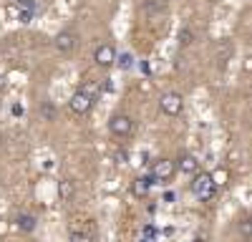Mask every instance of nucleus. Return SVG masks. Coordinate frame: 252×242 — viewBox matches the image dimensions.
I'll return each mask as SVG.
<instances>
[{"instance_id":"1","label":"nucleus","mask_w":252,"mask_h":242,"mask_svg":"<svg viewBox=\"0 0 252 242\" xmlns=\"http://www.w3.org/2000/svg\"><path fill=\"white\" fill-rule=\"evenodd\" d=\"M215 189H217V184H215L212 174H207V172L194 174V179H192V192H194L202 202H209V199H212V197H215Z\"/></svg>"},{"instance_id":"2","label":"nucleus","mask_w":252,"mask_h":242,"mask_svg":"<svg viewBox=\"0 0 252 242\" xmlns=\"http://www.w3.org/2000/svg\"><path fill=\"white\" fill-rule=\"evenodd\" d=\"M159 106H161V111H164L166 116H177V114H182L184 98H182V93H174V91H169V93H164V96H161Z\"/></svg>"},{"instance_id":"3","label":"nucleus","mask_w":252,"mask_h":242,"mask_svg":"<svg viewBox=\"0 0 252 242\" xmlns=\"http://www.w3.org/2000/svg\"><path fill=\"white\" fill-rule=\"evenodd\" d=\"M71 242H96V230L94 222H83V225H73L71 227Z\"/></svg>"},{"instance_id":"4","label":"nucleus","mask_w":252,"mask_h":242,"mask_svg":"<svg viewBox=\"0 0 252 242\" xmlns=\"http://www.w3.org/2000/svg\"><path fill=\"white\" fill-rule=\"evenodd\" d=\"M174 172H177V164H174L172 159H159V161H154V167H152V177H154L157 182L172 179Z\"/></svg>"},{"instance_id":"5","label":"nucleus","mask_w":252,"mask_h":242,"mask_svg":"<svg viewBox=\"0 0 252 242\" xmlns=\"http://www.w3.org/2000/svg\"><path fill=\"white\" fill-rule=\"evenodd\" d=\"M109 129H111L114 136H129L131 129H134V124H131V119L126 116V114H116V116H111V121H109Z\"/></svg>"},{"instance_id":"6","label":"nucleus","mask_w":252,"mask_h":242,"mask_svg":"<svg viewBox=\"0 0 252 242\" xmlns=\"http://www.w3.org/2000/svg\"><path fill=\"white\" fill-rule=\"evenodd\" d=\"M91 104H94V98H91L86 91H76V93L71 96V111L78 114V116L89 114V111H91Z\"/></svg>"},{"instance_id":"7","label":"nucleus","mask_w":252,"mask_h":242,"mask_svg":"<svg viewBox=\"0 0 252 242\" xmlns=\"http://www.w3.org/2000/svg\"><path fill=\"white\" fill-rule=\"evenodd\" d=\"M94 60H96V66L109 68L114 60H116V51H114V46H111V43H101V46L96 48V53H94Z\"/></svg>"},{"instance_id":"8","label":"nucleus","mask_w":252,"mask_h":242,"mask_svg":"<svg viewBox=\"0 0 252 242\" xmlns=\"http://www.w3.org/2000/svg\"><path fill=\"white\" fill-rule=\"evenodd\" d=\"M76 33H71V30H61L58 35H56V48L61 51V53H71L73 48H76Z\"/></svg>"},{"instance_id":"9","label":"nucleus","mask_w":252,"mask_h":242,"mask_svg":"<svg viewBox=\"0 0 252 242\" xmlns=\"http://www.w3.org/2000/svg\"><path fill=\"white\" fill-rule=\"evenodd\" d=\"M232 53H235V46H232V40H222V43H217V51H215V56H217V66L220 68H224L227 63H229V58H232Z\"/></svg>"},{"instance_id":"10","label":"nucleus","mask_w":252,"mask_h":242,"mask_svg":"<svg viewBox=\"0 0 252 242\" xmlns=\"http://www.w3.org/2000/svg\"><path fill=\"white\" fill-rule=\"evenodd\" d=\"M177 167H179L184 174H199V161H197V156H192V154H182V156L177 159Z\"/></svg>"},{"instance_id":"11","label":"nucleus","mask_w":252,"mask_h":242,"mask_svg":"<svg viewBox=\"0 0 252 242\" xmlns=\"http://www.w3.org/2000/svg\"><path fill=\"white\" fill-rule=\"evenodd\" d=\"M154 177H136L134 179V194L136 197H141V194H146V192H149V187L154 184Z\"/></svg>"},{"instance_id":"12","label":"nucleus","mask_w":252,"mask_h":242,"mask_svg":"<svg viewBox=\"0 0 252 242\" xmlns=\"http://www.w3.org/2000/svg\"><path fill=\"white\" fill-rule=\"evenodd\" d=\"M15 227L23 232H33L35 230V217L33 214H18L15 217Z\"/></svg>"},{"instance_id":"13","label":"nucleus","mask_w":252,"mask_h":242,"mask_svg":"<svg viewBox=\"0 0 252 242\" xmlns=\"http://www.w3.org/2000/svg\"><path fill=\"white\" fill-rule=\"evenodd\" d=\"M73 192H76L73 182H71V179H61V184H58V197H61V202H68V199L73 197Z\"/></svg>"},{"instance_id":"14","label":"nucleus","mask_w":252,"mask_h":242,"mask_svg":"<svg viewBox=\"0 0 252 242\" xmlns=\"http://www.w3.org/2000/svg\"><path fill=\"white\" fill-rule=\"evenodd\" d=\"M166 8V3H164V0H146V3H144V13H161Z\"/></svg>"},{"instance_id":"15","label":"nucleus","mask_w":252,"mask_h":242,"mask_svg":"<svg viewBox=\"0 0 252 242\" xmlns=\"http://www.w3.org/2000/svg\"><path fill=\"white\" fill-rule=\"evenodd\" d=\"M212 179H215L217 187H222V184H227L229 174H227V169H215V172H212Z\"/></svg>"},{"instance_id":"16","label":"nucleus","mask_w":252,"mask_h":242,"mask_svg":"<svg viewBox=\"0 0 252 242\" xmlns=\"http://www.w3.org/2000/svg\"><path fill=\"white\" fill-rule=\"evenodd\" d=\"M192 40H194V35H192V30H189V28H182L179 30V46H189Z\"/></svg>"},{"instance_id":"17","label":"nucleus","mask_w":252,"mask_h":242,"mask_svg":"<svg viewBox=\"0 0 252 242\" xmlns=\"http://www.w3.org/2000/svg\"><path fill=\"white\" fill-rule=\"evenodd\" d=\"M240 235L245 237V240H250L252 237V217H247L242 225H240Z\"/></svg>"},{"instance_id":"18","label":"nucleus","mask_w":252,"mask_h":242,"mask_svg":"<svg viewBox=\"0 0 252 242\" xmlns=\"http://www.w3.org/2000/svg\"><path fill=\"white\" fill-rule=\"evenodd\" d=\"M15 3H18V8H20V10L35 13V3H33V0H15Z\"/></svg>"},{"instance_id":"19","label":"nucleus","mask_w":252,"mask_h":242,"mask_svg":"<svg viewBox=\"0 0 252 242\" xmlns=\"http://www.w3.org/2000/svg\"><path fill=\"white\" fill-rule=\"evenodd\" d=\"M31 18H33V13H28V10H20V13H18L20 23H31Z\"/></svg>"},{"instance_id":"20","label":"nucleus","mask_w":252,"mask_h":242,"mask_svg":"<svg viewBox=\"0 0 252 242\" xmlns=\"http://www.w3.org/2000/svg\"><path fill=\"white\" fill-rule=\"evenodd\" d=\"M119 66H121V68H129V66H131V56H129V53H124L121 60H119Z\"/></svg>"},{"instance_id":"21","label":"nucleus","mask_w":252,"mask_h":242,"mask_svg":"<svg viewBox=\"0 0 252 242\" xmlns=\"http://www.w3.org/2000/svg\"><path fill=\"white\" fill-rule=\"evenodd\" d=\"M242 71H247V73H252V56H247V58L242 60Z\"/></svg>"},{"instance_id":"22","label":"nucleus","mask_w":252,"mask_h":242,"mask_svg":"<svg viewBox=\"0 0 252 242\" xmlns=\"http://www.w3.org/2000/svg\"><path fill=\"white\" fill-rule=\"evenodd\" d=\"M154 232H157V230H154L152 225H146V227H144V235H146V237H154Z\"/></svg>"},{"instance_id":"23","label":"nucleus","mask_w":252,"mask_h":242,"mask_svg":"<svg viewBox=\"0 0 252 242\" xmlns=\"http://www.w3.org/2000/svg\"><path fill=\"white\" fill-rule=\"evenodd\" d=\"M13 114H15V116H23V106L15 104V106H13Z\"/></svg>"},{"instance_id":"24","label":"nucleus","mask_w":252,"mask_h":242,"mask_svg":"<svg viewBox=\"0 0 252 242\" xmlns=\"http://www.w3.org/2000/svg\"><path fill=\"white\" fill-rule=\"evenodd\" d=\"M116 161H119V164H124V161H126V151H119L116 154Z\"/></svg>"},{"instance_id":"25","label":"nucleus","mask_w":252,"mask_h":242,"mask_svg":"<svg viewBox=\"0 0 252 242\" xmlns=\"http://www.w3.org/2000/svg\"><path fill=\"white\" fill-rule=\"evenodd\" d=\"M43 114H46V119H53V109H51V106H46Z\"/></svg>"}]
</instances>
